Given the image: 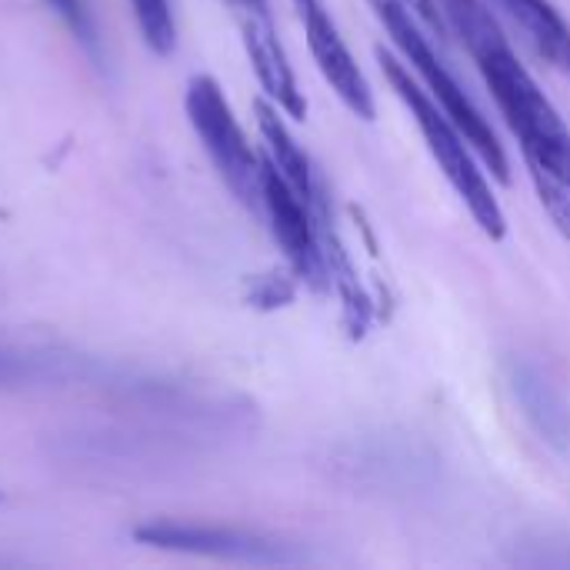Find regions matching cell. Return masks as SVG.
<instances>
[{
    "instance_id": "cell-1",
    "label": "cell",
    "mask_w": 570,
    "mask_h": 570,
    "mask_svg": "<svg viewBox=\"0 0 570 570\" xmlns=\"http://www.w3.org/2000/svg\"><path fill=\"white\" fill-rule=\"evenodd\" d=\"M451 27L471 50L491 97L498 100L511 134L521 144L534 190L554 227L570 244V130L538 80L518 60L501 23L484 0H441Z\"/></svg>"
},
{
    "instance_id": "cell-2",
    "label": "cell",
    "mask_w": 570,
    "mask_h": 570,
    "mask_svg": "<svg viewBox=\"0 0 570 570\" xmlns=\"http://www.w3.org/2000/svg\"><path fill=\"white\" fill-rule=\"evenodd\" d=\"M381 70L391 83V90L404 100V107L411 110L414 124L421 127L428 150L434 154V160L441 164L448 184L454 187V194L464 200V207L471 210V217L478 220V227L491 237V240H504L508 234V220L504 210L488 184V177L478 170L474 154L468 147V137L458 130V124L441 110V104H434V97H428V90H421L417 80H411V70L394 60L391 53L377 50Z\"/></svg>"
},
{
    "instance_id": "cell-3",
    "label": "cell",
    "mask_w": 570,
    "mask_h": 570,
    "mask_svg": "<svg viewBox=\"0 0 570 570\" xmlns=\"http://www.w3.org/2000/svg\"><path fill=\"white\" fill-rule=\"evenodd\" d=\"M381 23L387 27V33L394 37V43L401 47V53L407 57V63L421 73V80L431 87L434 100L441 104V110L458 124V130L468 137V144L481 154V160L491 167V174L501 184H511V164L508 154L498 140V134L491 130L488 117L474 107V100L461 90V83L451 77V70L441 63L438 50L428 43V37L417 30L411 10L401 0H371Z\"/></svg>"
},
{
    "instance_id": "cell-4",
    "label": "cell",
    "mask_w": 570,
    "mask_h": 570,
    "mask_svg": "<svg viewBox=\"0 0 570 570\" xmlns=\"http://www.w3.org/2000/svg\"><path fill=\"white\" fill-rule=\"evenodd\" d=\"M187 117L214 160L220 180L230 187V194L257 217H264V187H261V170L264 160L250 150L220 83L207 73L190 77L187 83Z\"/></svg>"
},
{
    "instance_id": "cell-5",
    "label": "cell",
    "mask_w": 570,
    "mask_h": 570,
    "mask_svg": "<svg viewBox=\"0 0 570 570\" xmlns=\"http://www.w3.org/2000/svg\"><path fill=\"white\" fill-rule=\"evenodd\" d=\"M134 541L157 548V551H177V554H197V558H220V561H240V564H304V554H294L287 544L274 538H261L237 528L220 524H184V521H150L134 528Z\"/></svg>"
},
{
    "instance_id": "cell-6",
    "label": "cell",
    "mask_w": 570,
    "mask_h": 570,
    "mask_svg": "<svg viewBox=\"0 0 570 570\" xmlns=\"http://www.w3.org/2000/svg\"><path fill=\"white\" fill-rule=\"evenodd\" d=\"M261 160H264V170H261L264 217L271 224L274 240L281 244L287 264L294 267V274L307 287L327 291L331 287V274H327V261H324V247H321L314 210L307 207V200L284 180V174L267 157H261Z\"/></svg>"
},
{
    "instance_id": "cell-7",
    "label": "cell",
    "mask_w": 570,
    "mask_h": 570,
    "mask_svg": "<svg viewBox=\"0 0 570 570\" xmlns=\"http://www.w3.org/2000/svg\"><path fill=\"white\" fill-rule=\"evenodd\" d=\"M297 13H301V23L307 30V47L324 73V80L334 87V94L344 100V107L364 120L374 117V94H371V83L364 77V70L357 67V60L351 57L331 10L324 0H294Z\"/></svg>"
},
{
    "instance_id": "cell-8",
    "label": "cell",
    "mask_w": 570,
    "mask_h": 570,
    "mask_svg": "<svg viewBox=\"0 0 570 570\" xmlns=\"http://www.w3.org/2000/svg\"><path fill=\"white\" fill-rule=\"evenodd\" d=\"M237 7V20H240V33H244V50L250 57V67L264 87V94L294 120H304L307 114V100L297 87L294 67L284 53V43L277 40L267 0H234Z\"/></svg>"
},
{
    "instance_id": "cell-9",
    "label": "cell",
    "mask_w": 570,
    "mask_h": 570,
    "mask_svg": "<svg viewBox=\"0 0 570 570\" xmlns=\"http://www.w3.org/2000/svg\"><path fill=\"white\" fill-rule=\"evenodd\" d=\"M254 110H257V124H261V134H264V144H267V160L284 174V180L307 200V207L317 217V210L327 204V190H324L311 157L301 150V144L291 137L287 124L281 120V114L271 104L257 100Z\"/></svg>"
},
{
    "instance_id": "cell-10",
    "label": "cell",
    "mask_w": 570,
    "mask_h": 570,
    "mask_svg": "<svg viewBox=\"0 0 570 570\" xmlns=\"http://www.w3.org/2000/svg\"><path fill=\"white\" fill-rule=\"evenodd\" d=\"M501 7L518 20L534 50L570 77V23L551 0H501Z\"/></svg>"
},
{
    "instance_id": "cell-11",
    "label": "cell",
    "mask_w": 570,
    "mask_h": 570,
    "mask_svg": "<svg viewBox=\"0 0 570 570\" xmlns=\"http://www.w3.org/2000/svg\"><path fill=\"white\" fill-rule=\"evenodd\" d=\"M514 387L521 391V401L528 407V414L538 421V428L548 434V441L554 444H564L570 438V417L568 411L558 404V397L544 387V381L531 371H521L514 377Z\"/></svg>"
},
{
    "instance_id": "cell-12",
    "label": "cell",
    "mask_w": 570,
    "mask_h": 570,
    "mask_svg": "<svg viewBox=\"0 0 570 570\" xmlns=\"http://www.w3.org/2000/svg\"><path fill=\"white\" fill-rule=\"evenodd\" d=\"M137 27L154 53H170L177 43V27L170 13V0H130Z\"/></svg>"
},
{
    "instance_id": "cell-13",
    "label": "cell",
    "mask_w": 570,
    "mask_h": 570,
    "mask_svg": "<svg viewBox=\"0 0 570 570\" xmlns=\"http://www.w3.org/2000/svg\"><path fill=\"white\" fill-rule=\"evenodd\" d=\"M47 3H50V10L67 23V30L80 40V47H83L94 60H100V37H97L94 17H90V10L83 7V0H47Z\"/></svg>"
},
{
    "instance_id": "cell-14",
    "label": "cell",
    "mask_w": 570,
    "mask_h": 570,
    "mask_svg": "<svg viewBox=\"0 0 570 570\" xmlns=\"http://www.w3.org/2000/svg\"><path fill=\"white\" fill-rule=\"evenodd\" d=\"M40 374H43V367L33 357H23L17 351L0 347V387H17V384H27Z\"/></svg>"
},
{
    "instance_id": "cell-15",
    "label": "cell",
    "mask_w": 570,
    "mask_h": 570,
    "mask_svg": "<svg viewBox=\"0 0 570 570\" xmlns=\"http://www.w3.org/2000/svg\"><path fill=\"white\" fill-rule=\"evenodd\" d=\"M291 294H294L291 284H287L284 277L271 274V277H257V281L250 284L247 301H250L254 307H281V304L291 301Z\"/></svg>"
},
{
    "instance_id": "cell-16",
    "label": "cell",
    "mask_w": 570,
    "mask_h": 570,
    "mask_svg": "<svg viewBox=\"0 0 570 570\" xmlns=\"http://www.w3.org/2000/svg\"><path fill=\"white\" fill-rule=\"evenodd\" d=\"M414 17H421L438 37H444V20H441V10H438V0H401Z\"/></svg>"
}]
</instances>
